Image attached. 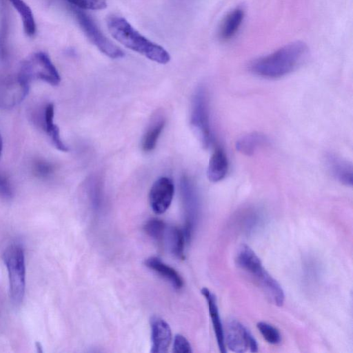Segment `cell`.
<instances>
[{
    "label": "cell",
    "mask_w": 353,
    "mask_h": 353,
    "mask_svg": "<svg viewBox=\"0 0 353 353\" xmlns=\"http://www.w3.org/2000/svg\"><path fill=\"white\" fill-rule=\"evenodd\" d=\"M307 54V44L296 41L254 59L250 63L249 68L253 74L261 77L278 79L296 70Z\"/></svg>",
    "instance_id": "obj_1"
},
{
    "label": "cell",
    "mask_w": 353,
    "mask_h": 353,
    "mask_svg": "<svg viewBox=\"0 0 353 353\" xmlns=\"http://www.w3.org/2000/svg\"><path fill=\"white\" fill-rule=\"evenodd\" d=\"M107 26L112 37L125 47L160 64L170 61V55L162 46L143 36L125 18L112 15L108 17Z\"/></svg>",
    "instance_id": "obj_2"
},
{
    "label": "cell",
    "mask_w": 353,
    "mask_h": 353,
    "mask_svg": "<svg viewBox=\"0 0 353 353\" xmlns=\"http://www.w3.org/2000/svg\"><path fill=\"white\" fill-rule=\"evenodd\" d=\"M237 265L247 273L263 290L268 299L282 306L285 295L279 283L265 270L255 252L247 245H241L236 254Z\"/></svg>",
    "instance_id": "obj_3"
},
{
    "label": "cell",
    "mask_w": 353,
    "mask_h": 353,
    "mask_svg": "<svg viewBox=\"0 0 353 353\" xmlns=\"http://www.w3.org/2000/svg\"><path fill=\"white\" fill-rule=\"evenodd\" d=\"M3 261L8 271L10 299L14 304H20L26 290V261L23 247L19 243L10 244L3 253Z\"/></svg>",
    "instance_id": "obj_4"
},
{
    "label": "cell",
    "mask_w": 353,
    "mask_h": 353,
    "mask_svg": "<svg viewBox=\"0 0 353 353\" xmlns=\"http://www.w3.org/2000/svg\"><path fill=\"white\" fill-rule=\"evenodd\" d=\"M190 124L202 146L208 148L212 143L208 97L206 89L199 87L193 97Z\"/></svg>",
    "instance_id": "obj_5"
},
{
    "label": "cell",
    "mask_w": 353,
    "mask_h": 353,
    "mask_svg": "<svg viewBox=\"0 0 353 353\" xmlns=\"http://www.w3.org/2000/svg\"><path fill=\"white\" fill-rule=\"evenodd\" d=\"M18 75L28 83L33 79L42 80L52 85H57L61 81L60 75L49 56L41 51L22 62Z\"/></svg>",
    "instance_id": "obj_6"
},
{
    "label": "cell",
    "mask_w": 353,
    "mask_h": 353,
    "mask_svg": "<svg viewBox=\"0 0 353 353\" xmlns=\"http://www.w3.org/2000/svg\"><path fill=\"white\" fill-rule=\"evenodd\" d=\"M72 11L85 36L101 52L112 59L124 57L123 51L103 34L87 13L77 8H73Z\"/></svg>",
    "instance_id": "obj_7"
},
{
    "label": "cell",
    "mask_w": 353,
    "mask_h": 353,
    "mask_svg": "<svg viewBox=\"0 0 353 353\" xmlns=\"http://www.w3.org/2000/svg\"><path fill=\"white\" fill-rule=\"evenodd\" d=\"M224 340L225 347L234 352L258 351V344L254 336L243 325L235 320L227 324Z\"/></svg>",
    "instance_id": "obj_8"
},
{
    "label": "cell",
    "mask_w": 353,
    "mask_h": 353,
    "mask_svg": "<svg viewBox=\"0 0 353 353\" xmlns=\"http://www.w3.org/2000/svg\"><path fill=\"white\" fill-rule=\"evenodd\" d=\"M30 85L19 77H0V108H10L21 103L29 92Z\"/></svg>",
    "instance_id": "obj_9"
},
{
    "label": "cell",
    "mask_w": 353,
    "mask_h": 353,
    "mask_svg": "<svg viewBox=\"0 0 353 353\" xmlns=\"http://www.w3.org/2000/svg\"><path fill=\"white\" fill-rule=\"evenodd\" d=\"M174 192V183L170 178H159L152 185L149 193V201L152 211L157 214L164 213L172 203Z\"/></svg>",
    "instance_id": "obj_10"
},
{
    "label": "cell",
    "mask_w": 353,
    "mask_h": 353,
    "mask_svg": "<svg viewBox=\"0 0 353 353\" xmlns=\"http://www.w3.org/2000/svg\"><path fill=\"white\" fill-rule=\"evenodd\" d=\"M181 189L186 212V222L183 230L190 239L198 210V198L194 186L185 176L181 179Z\"/></svg>",
    "instance_id": "obj_11"
},
{
    "label": "cell",
    "mask_w": 353,
    "mask_h": 353,
    "mask_svg": "<svg viewBox=\"0 0 353 353\" xmlns=\"http://www.w3.org/2000/svg\"><path fill=\"white\" fill-rule=\"evenodd\" d=\"M150 329L151 352H166L172 341V331L169 324L161 317L153 316L150 319Z\"/></svg>",
    "instance_id": "obj_12"
},
{
    "label": "cell",
    "mask_w": 353,
    "mask_h": 353,
    "mask_svg": "<svg viewBox=\"0 0 353 353\" xmlns=\"http://www.w3.org/2000/svg\"><path fill=\"white\" fill-rule=\"evenodd\" d=\"M325 161L330 173L341 183L346 186L352 185V165L341 157L329 153L326 155Z\"/></svg>",
    "instance_id": "obj_13"
},
{
    "label": "cell",
    "mask_w": 353,
    "mask_h": 353,
    "mask_svg": "<svg viewBox=\"0 0 353 353\" xmlns=\"http://www.w3.org/2000/svg\"><path fill=\"white\" fill-rule=\"evenodd\" d=\"M245 18V10L236 7L224 17L219 30V37L223 41L232 39L239 32Z\"/></svg>",
    "instance_id": "obj_14"
},
{
    "label": "cell",
    "mask_w": 353,
    "mask_h": 353,
    "mask_svg": "<svg viewBox=\"0 0 353 353\" xmlns=\"http://www.w3.org/2000/svg\"><path fill=\"white\" fill-rule=\"evenodd\" d=\"M202 294L205 297L209 309L210 316L216 336L219 351L222 353L226 352V347L224 340V330L219 316V310L216 305L215 296L206 288L201 290Z\"/></svg>",
    "instance_id": "obj_15"
},
{
    "label": "cell",
    "mask_w": 353,
    "mask_h": 353,
    "mask_svg": "<svg viewBox=\"0 0 353 353\" xmlns=\"http://www.w3.org/2000/svg\"><path fill=\"white\" fill-rule=\"evenodd\" d=\"M145 265L167 280L174 289L180 290L183 286V280L178 272L159 258L151 256L145 259Z\"/></svg>",
    "instance_id": "obj_16"
},
{
    "label": "cell",
    "mask_w": 353,
    "mask_h": 353,
    "mask_svg": "<svg viewBox=\"0 0 353 353\" xmlns=\"http://www.w3.org/2000/svg\"><path fill=\"white\" fill-rule=\"evenodd\" d=\"M229 162L225 151L221 148H216L213 152L208 166L207 175L212 182L223 180L228 174Z\"/></svg>",
    "instance_id": "obj_17"
},
{
    "label": "cell",
    "mask_w": 353,
    "mask_h": 353,
    "mask_svg": "<svg viewBox=\"0 0 353 353\" xmlns=\"http://www.w3.org/2000/svg\"><path fill=\"white\" fill-rule=\"evenodd\" d=\"M267 143L268 139L263 134L252 132L241 137L236 141L235 147L240 153L251 156L259 148L265 145Z\"/></svg>",
    "instance_id": "obj_18"
},
{
    "label": "cell",
    "mask_w": 353,
    "mask_h": 353,
    "mask_svg": "<svg viewBox=\"0 0 353 353\" xmlns=\"http://www.w3.org/2000/svg\"><path fill=\"white\" fill-rule=\"evenodd\" d=\"M186 241H188L183 229L176 227H168L163 243L165 244L171 253L176 257L183 259Z\"/></svg>",
    "instance_id": "obj_19"
},
{
    "label": "cell",
    "mask_w": 353,
    "mask_h": 353,
    "mask_svg": "<svg viewBox=\"0 0 353 353\" xmlns=\"http://www.w3.org/2000/svg\"><path fill=\"white\" fill-rule=\"evenodd\" d=\"M10 17L8 1L0 0V59L1 60H4L8 56Z\"/></svg>",
    "instance_id": "obj_20"
},
{
    "label": "cell",
    "mask_w": 353,
    "mask_h": 353,
    "mask_svg": "<svg viewBox=\"0 0 353 353\" xmlns=\"http://www.w3.org/2000/svg\"><path fill=\"white\" fill-rule=\"evenodd\" d=\"M54 106L53 103H48L45 108L43 114V125L45 130L50 137L54 147L63 152L68 151V148L62 141L59 129L54 123Z\"/></svg>",
    "instance_id": "obj_21"
},
{
    "label": "cell",
    "mask_w": 353,
    "mask_h": 353,
    "mask_svg": "<svg viewBox=\"0 0 353 353\" xmlns=\"http://www.w3.org/2000/svg\"><path fill=\"white\" fill-rule=\"evenodd\" d=\"M8 1L19 14L26 34L32 37L36 32V23L30 8L23 0Z\"/></svg>",
    "instance_id": "obj_22"
},
{
    "label": "cell",
    "mask_w": 353,
    "mask_h": 353,
    "mask_svg": "<svg viewBox=\"0 0 353 353\" xmlns=\"http://www.w3.org/2000/svg\"><path fill=\"white\" fill-rule=\"evenodd\" d=\"M165 123L164 119H161L148 128L142 141V148L145 152H150L154 149L158 139L165 126Z\"/></svg>",
    "instance_id": "obj_23"
},
{
    "label": "cell",
    "mask_w": 353,
    "mask_h": 353,
    "mask_svg": "<svg viewBox=\"0 0 353 353\" xmlns=\"http://www.w3.org/2000/svg\"><path fill=\"white\" fill-rule=\"evenodd\" d=\"M168 227L162 220L151 219L145 224L144 230L151 238L163 243Z\"/></svg>",
    "instance_id": "obj_24"
},
{
    "label": "cell",
    "mask_w": 353,
    "mask_h": 353,
    "mask_svg": "<svg viewBox=\"0 0 353 353\" xmlns=\"http://www.w3.org/2000/svg\"><path fill=\"white\" fill-rule=\"evenodd\" d=\"M256 327L264 339L269 343L276 345L281 341L280 332L272 325L265 322H259Z\"/></svg>",
    "instance_id": "obj_25"
},
{
    "label": "cell",
    "mask_w": 353,
    "mask_h": 353,
    "mask_svg": "<svg viewBox=\"0 0 353 353\" xmlns=\"http://www.w3.org/2000/svg\"><path fill=\"white\" fill-rule=\"evenodd\" d=\"M79 9L99 10L107 7L106 0H65Z\"/></svg>",
    "instance_id": "obj_26"
},
{
    "label": "cell",
    "mask_w": 353,
    "mask_h": 353,
    "mask_svg": "<svg viewBox=\"0 0 353 353\" xmlns=\"http://www.w3.org/2000/svg\"><path fill=\"white\" fill-rule=\"evenodd\" d=\"M33 170L39 177L47 178L53 172L54 167L45 160H38L34 163Z\"/></svg>",
    "instance_id": "obj_27"
},
{
    "label": "cell",
    "mask_w": 353,
    "mask_h": 353,
    "mask_svg": "<svg viewBox=\"0 0 353 353\" xmlns=\"http://www.w3.org/2000/svg\"><path fill=\"white\" fill-rule=\"evenodd\" d=\"M14 191L8 176L0 172V198L9 200L13 196Z\"/></svg>",
    "instance_id": "obj_28"
},
{
    "label": "cell",
    "mask_w": 353,
    "mask_h": 353,
    "mask_svg": "<svg viewBox=\"0 0 353 353\" xmlns=\"http://www.w3.org/2000/svg\"><path fill=\"white\" fill-rule=\"evenodd\" d=\"M173 352L174 353H190L192 350L187 339L184 336L177 334L174 339Z\"/></svg>",
    "instance_id": "obj_29"
},
{
    "label": "cell",
    "mask_w": 353,
    "mask_h": 353,
    "mask_svg": "<svg viewBox=\"0 0 353 353\" xmlns=\"http://www.w3.org/2000/svg\"><path fill=\"white\" fill-rule=\"evenodd\" d=\"M2 148H3V141H2V137H1V135L0 133V157H1V151H2Z\"/></svg>",
    "instance_id": "obj_30"
}]
</instances>
